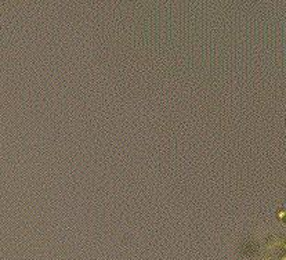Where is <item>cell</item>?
I'll return each mask as SVG.
<instances>
[{
    "mask_svg": "<svg viewBox=\"0 0 286 260\" xmlns=\"http://www.w3.org/2000/svg\"><path fill=\"white\" fill-rule=\"evenodd\" d=\"M286 216V210H283V209H281L279 210V212H278V217H279V219L282 220V219H283V217Z\"/></svg>",
    "mask_w": 286,
    "mask_h": 260,
    "instance_id": "cell-1",
    "label": "cell"
},
{
    "mask_svg": "<svg viewBox=\"0 0 286 260\" xmlns=\"http://www.w3.org/2000/svg\"><path fill=\"white\" fill-rule=\"evenodd\" d=\"M281 260H286V255H283V256H282V257H281Z\"/></svg>",
    "mask_w": 286,
    "mask_h": 260,
    "instance_id": "cell-2",
    "label": "cell"
},
{
    "mask_svg": "<svg viewBox=\"0 0 286 260\" xmlns=\"http://www.w3.org/2000/svg\"><path fill=\"white\" fill-rule=\"evenodd\" d=\"M282 221H283V223H285V224H286V216H285V217H283V219H282Z\"/></svg>",
    "mask_w": 286,
    "mask_h": 260,
    "instance_id": "cell-3",
    "label": "cell"
}]
</instances>
